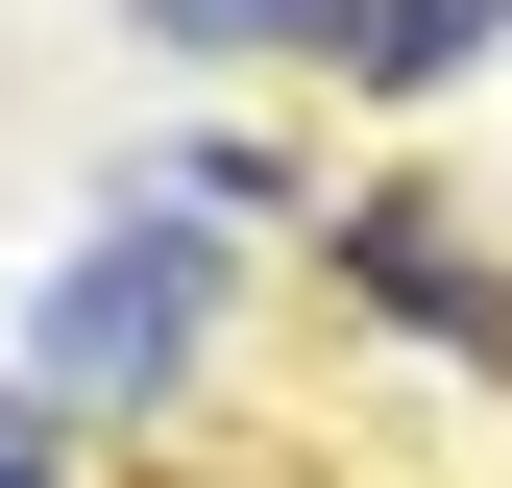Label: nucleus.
<instances>
[{"mask_svg": "<svg viewBox=\"0 0 512 488\" xmlns=\"http://www.w3.org/2000/svg\"><path fill=\"white\" fill-rule=\"evenodd\" d=\"M196 342H220V244L171 220V196H122L74 269H49V318H25V391H49V415H98V391H196Z\"/></svg>", "mask_w": 512, "mask_h": 488, "instance_id": "obj_1", "label": "nucleus"}, {"mask_svg": "<svg viewBox=\"0 0 512 488\" xmlns=\"http://www.w3.org/2000/svg\"><path fill=\"white\" fill-rule=\"evenodd\" d=\"M317 244H342V293H366V318H415L439 366H512V269H464V220H439V196H342Z\"/></svg>", "mask_w": 512, "mask_h": 488, "instance_id": "obj_2", "label": "nucleus"}, {"mask_svg": "<svg viewBox=\"0 0 512 488\" xmlns=\"http://www.w3.org/2000/svg\"><path fill=\"white\" fill-rule=\"evenodd\" d=\"M488 49H512V0H366L342 74H366V98H439V74H488Z\"/></svg>", "mask_w": 512, "mask_h": 488, "instance_id": "obj_3", "label": "nucleus"}, {"mask_svg": "<svg viewBox=\"0 0 512 488\" xmlns=\"http://www.w3.org/2000/svg\"><path fill=\"white\" fill-rule=\"evenodd\" d=\"M122 25H147V49H244V74H269V49H342L366 0H122Z\"/></svg>", "mask_w": 512, "mask_h": 488, "instance_id": "obj_4", "label": "nucleus"}, {"mask_svg": "<svg viewBox=\"0 0 512 488\" xmlns=\"http://www.w3.org/2000/svg\"><path fill=\"white\" fill-rule=\"evenodd\" d=\"M0 488H49V391H25V415H0Z\"/></svg>", "mask_w": 512, "mask_h": 488, "instance_id": "obj_5", "label": "nucleus"}]
</instances>
